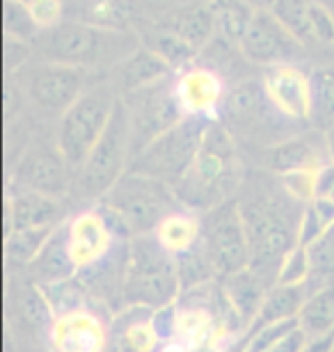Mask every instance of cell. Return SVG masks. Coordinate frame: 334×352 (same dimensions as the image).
Here are the masks:
<instances>
[{
    "mask_svg": "<svg viewBox=\"0 0 334 352\" xmlns=\"http://www.w3.org/2000/svg\"><path fill=\"white\" fill-rule=\"evenodd\" d=\"M129 241L131 238H126L115 227V222L110 220L101 204L83 206L81 210L71 213L65 222V245L76 277L103 265Z\"/></svg>",
    "mask_w": 334,
    "mask_h": 352,
    "instance_id": "7c38bea8",
    "label": "cell"
},
{
    "mask_svg": "<svg viewBox=\"0 0 334 352\" xmlns=\"http://www.w3.org/2000/svg\"><path fill=\"white\" fill-rule=\"evenodd\" d=\"M112 316L96 305L55 314L48 329V352H110Z\"/></svg>",
    "mask_w": 334,
    "mask_h": 352,
    "instance_id": "2e32d148",
    "label": "cell"
},
{
    "mask_svg": "<svg viewBox=\"0 0 334 352\" xmlns=\"http://www.w3.org/2000/svg\"><path fill=\"white\" fill-rule=\"evenodd\" d=\"M304 300H307V286L275 284L268 291L257 318H254V322L247 329H261L266 325H273V322H284V320L298 318Z\"/></svg>",
    "mask_w": 334,
    "mask_h": 352,
    "instance_id": "4316f807",
    "label": "cell"
},
{
    "mask_svg": "<svg viewBox=\"0 0 334 352\" xmlns=\"http://www.w3.org/2000/svg\"><path fill=\"white\" fill-rule=\"evenodd\" d=\"M325 138H328V146H330V156H332V160H334V126L332 129L325 133Z\"/></svg>",
    "mask_w": 334,
    "mask_h": 352,
    "instance_id": "bcb514c9",
    "label": "cell"
},
{
    "mask_svg": "<svg viewBox=\"0 0 334 352\" xmlns=\"http://www.w3.org/2000/svg\"><path fill=\"white\" fill-rule=\"evenodd\" d=\"M108 78L110 74L37 60L17 72V89L28 110H32V117L37 115L44 124H58V119L85 91Z\"/></svg>",
    "mask_w": 334,
    "mask_h": 352,
    "instance_id": "5b68a950",
    "label": "cell"
},
{
    "mask_svg": "<svg viewBox=\"0 0 334 352\" xmlns=\"http://www.w3.org/2000/svg\"><path fill=\"white\" fill-rule=\"evenodd\" d=\"M133 160V138H131V117L124 98H119L108 129L92 149L83 167L74 174L71 188V204H98L110 192L112 186L129 172Z\"/></svg>",
    "mask_w": 334,
    "mask_h": 352,
    "instance_id": "8992f818",
    "label": "cell"
},
{
    "mask_svg": "<svg viewBox=\"0 0 334 352\" xmlns=\"http://www.w3.org/2000/svg\"><path fill=\"white\" fill-rule=\"evenodd\" d=\"M65 222L53 231V236L48 238V243L41 248L39 254L32 258V263L23 267L28 272V277L41 288L58 286L62 281H69L76 277V270H74V265H71V258L67 254V245H65Z\"/></svg>",
    "mask_w": 334,
    "mask_h": 352,
    "instance_id": "d4e9b609",
    "label": "cell"
},
{
    "mask_svg": "<svg viewBox=\"0 0 334 352\" xmlns=\"http://www.w3.org/2000/svg\"><path fill=\"white\" fill-rule=\"evenodd\" d=\"M211 124L213 122L195 117L181 119L179 124L165 131L160 138H156L145 151H140L131 160L129 172L152 176V179H158L174 188L186 176L200 153L202 140Z\"/></svg>",
    "mask_w": 334,
    "mask_h": 352,
    "instance_id": "30bf717a",
    "label": "cell"
},
{
    "mask_svg": "<svg viewBox=\"0 0 334 352\" xmlns=\"http://www.w3.org/2000/svg\"><path fill=\"white\" fill-rule=\"evenodd\" d=\"M3 23H5V34H12V37L23 41H32L41 32L30 7H28V3H21V0H5Z\"/></svg>",
    "mask_w": 334,
    "mask_h": 352,
    "instance_id": "e575fe53",
    "label": "cell"
},
{
    "mask_svg": "<svg viewBox=\"0 0 334 352\" xmlns=\"http://www.w3.org/2000/svg\"><path fill=\"white\" fill-rule=\"evenodd\" d=\"M222 286H225L227 298L231 302V307L236 309V314L240 316V320L250 327L254 318H257L261 305H264L270 286L257 272L250 270V267L222 279Z\"/></svg>",
    "mask_w": 334,
    "mask_h": 352,
    "instance_id": "484cf974",
    "label": "cell"
},
{
    "mask_svg": "<svg viewBox=\"0 0 334 352\" xmlns=\"http://www.w3.org/2000/svg\"><path fill=\"white\" fill-rule=\"evenodd\" d=\"M238 51L254 65H298L304 60V44L270 10H257L238 41Z\"/></svg>",
    "mask_w": 334,
    "mask_h": 352,
    "instance_id": "e0dca14e",
    "label": "cell"
},
{
    "mask_svg": "<svg viewBox=\"0 0 334 352\" xmlns=\"http://www.w3.org/2000/svg\"><path fill=\"white\" fill-rule=\"evenodd\" d=\"M53 229H32V231H19V234H7V258L17 267H28L32 258L39 254L41 248L53 236Z\"/></svg>",
    "mask_w": 334,
    "mask_h": 352,
    "instance_id": "836d02e7",
    "label": "cell"
},
{
    "mask_svg": "<svg viewBox=\"0 0 334 352\" xmlns=\"http://www.w3.org/2000/svg\"><path fill=\"white\" fill-rule=\"evenodd\" d=\"M311 274V256L309 248L295 245L293 250L284 256V261L277 272V284L282 286H304Z\"/></svg>",
    "mask_w": 334,
    "mask_h": 352,
    "instance_id": "d590c367",
    "label": "cell"
},
{
    "mask_svg": "<svg viewBox=\"0 0 334 352\" xmlns=\"http://www.w3.org/2000/svg\"><path fill=\"white\" fill-rule=\"evenodd\" d=\"M227 91L229 85L222 72L211 65L193 62L174 74V98L183 117L218 122Z\"/></svg>",
    "mask_w": 334,
    "mask_h": 352,
    "instance_id": "d6986e66",
    "label": "cell"
},
{
    "mask_svg": "<svg viewBox=\"0 0 334 352\" xmlns=\"http://www.w3.org/2000/svg\"><path fill=\"white\" fill-rule=\"evenodd\" d=\"M250 245V270L273 288L284 256L298 245V224L304 206L286 195L280 176L266 170H247L236 195Z\"/></svg>",
    "mask_w": 334,
    "mask_h": 352,
    "instance_id": "6da1fadb",
    "label": "cell"
},
{
    "mask_svg": "<svg viewBox=\"0 0 334 352\" xmlns=\"http://www.w3.org/2000/svg\"><path fill=\"white\" fill-rule=\"evenodd\" d=\"M30 44L41 62L108 74L138 51L142 39L133 30H110L65 19L62 23L41 30Z\"/></svg>",
    "mask_w": 334,
    "mask_h": 352,
    "instance_id": "3957f363",
    "label": "cell"
},
{
    "mask_svg": "<svg viewBox=\"0 0 334 352\" xmlns=\"http://www.w3.org/2000/svg\"><path fill=\"white\" fill-rule=\"evenodd\" d=\"M245 172V158L238 142L222 124L213 122L190 170L172 190L181 206L204 215L236 199Z\"/></svg>",
    "mask_w": 334,
    "mask_h": 352,
    "instance_id": "7a4b0ae2",
    "label": "cell"
},
{
    "mask_svg": "<svg viewBox=\"0 0 334 352\" xmlns=\"http://www.w3.org/2000/svg\"><path fill=\"white\" fill-rule=\"evenodd\" d=\"M330 229V224L325 222V217L318 213L314 204H307L302 210L300 224H298V245L302 248H311L325 231Z\"/></svg>",
    "mask_w": 334,
    "mask_h": 352,
    "instance_id": "f35d334b",
    "label": "cell"
},
{
    "mask_svg": "<svg viewBox=\"0 0 334 352\" xmlns=\"http://www.w3.org/2000/svg\"><path fill=\"white\" fill-rule=\"evenodd\" d=\"M282 188L286 190V195L293 197L295 201H300L302 206H307L316 199V188H318V170H300L280 176Z\"/></svg>",
    "mask_w": 334,
    "mask_h": 352,
    "instance_id": "74e56055",
    "label": "cell"
},
{
    "mask_svg": "<svg viewBox=\"0 0 334 352\" xmlns=\"http://www.w3.org/2000/svg\"><path fill=\"white\" fill-rule=\"evenodd\" d=\"M245 160H252L254 167L270 174L284 176L300 170H323L325 165L334 163L330 156L328 138L321 131H304L300 135L282 140L273 146L257 151H245Z\"/></svg>",
    "mask_w": 334,
    "mask_h": 352,
    "instance_id": "ac0fdd59",
    "label": "cell"
},
{
    "mask_svg": "<svg viewBox=\"0 0 334 352\" xmlns=\"http://www.w3.org/2000/svg\"><path fill=\"white\" fill-rule=\"evenodd\" d=\"M332 352H334V348H332Z\"/></svg>",
    "mask_w": 334,
    "mask_h": 352,
    "instance_id": "c3c4849f",
    "label": "cell"
},
{
    "mask_svg": "<svg viewBox=\"0 0 334 352\" xmlns=\"http://www.w3.org/2000/svg\"><path fill=\"white\" fill-rule=\"evenodd\" d=\"M298 325L309 336V341L334 334V286L307 295L298 314Z\"/></svg>",
    "mask_w": 334,
    "mask_h": 352,
    "instance_id": "83f0119b",
    "label": "cell"
},
{
    "mask_svg": "<svg viewBox=\"0 0 334 352\" xmlns=\"http://www.w3.org/2000/svg\"><path fill=\"white\" fill-rule=\"evenodd\" d=\"M307 343H309V336L302 332L300 325H298L295 329H291L289 334H284L280 341L273 343V346L264 352H302L307 348Z\"/></svg>",
    "mask_w": 334,
    "mask_h": 352,
    "instance_id": "b9f144b4",
    "label": "cell"
},
{
    "mask_svg": "<svg viewBox=\"0 0 334 352\" xmlns=\"http://www.w3.org/2000/svg\"><path fill=\"white\" fill-rule=\"evenodd\" d=\"M140 39H142V46H147L149 51H154L158 58L165 60L174 72L193 65L197 58L195 48H190L186 41L179 39L174 32H169L160 25L154 28V30H147Z\"/></svg>",
    "mask_w": 334,
    "mask_h": 352,
    "instance_id": "f546056e",
    "label": "cell"
},
{
    "mask_svg": "<svg viewBox=\"0 0 334 352\" xmlns=\"http://www.w3.org/2000/svg\"><path fill=\"white\" fill-rule=\"evenodd\" d=\"M65 16H69V21L110 28V30H129L126 28L129 19L119 0H67Z\"/></svg>",
    "mask_w": 334,
    "mask_h": 352,
    "instance_id": "f1b7e54d",
    "label": "cell"
},
{
    "mask_svg": "<svg viewBox=\"0 0 334 352\" xmlns=\"http://www.w3.org/2000/svg\"><path fill=\"white\" fill-rule=\"evenodd\" d=\"M21 3H30V0H21Z\"/></svg>",
    "mask_w": 334,
    "mask_h": 352,
    "instance_id": "7dc6e473",
    "label": "cell"
},
{
    "mask_svg": "<svg viewBox=\"0 0 334 352\" xmlns=\"http://www.w3.org/2000/svg\"><path fill=\"white\" fill-rule=\"evenodd\" d=\"M218 122L231 133L243 153L266 149L304 133V126L286 122L270 105L261 78H243L229 85Z\"/></svg>",
    "mask_w": 334,
    "mask_h": 352,
    "instance_id": "277c9868",
    "label": "cell"
},
{
    "mask_svg": "<svg viewBox=\"0 0 334 352\" xmlns=\"http://www.w3.org/2000/svg\"><path fill=\"white\" fill-rule=\"evenodd\" d=\"M202 248L220 281L250 267V245L236 199L202 215Z\"/></svg>",
    "mask_w": 334,
    "mask_h": 352,
    "instance_id": "4fadbf2b",
    "label": "cell"
},
{
    "mask_svg": "<svg viewBox=\"0 0 334 352\" xmlns=\"http://www.w3.org/2000/svg\"><path fill=\"white\" fill-rule=\"evenodd\" d=\"M181 295L176 261L156 243L154 234L133 238L122 286V307H145L158 311Z\"/></svg>",
    "mask_w": 334,
    "mask_h": 352,
    "instance_id": "ba28073f",
    "label": "cell"
},
{
    "mask_svg": "<svg viewBox=\"0 0 334 352\" xmlns=\"http://www.w3.org/2000/svg\"><path fill=\"white\" fill-rule=\"evenodd\" d=\"M154 238L174 261L186 256L202 243V213H195L186 206L174 208L156 227Z\"/></svg>",
    "mask_w": 334,
    "mask_h": 352,
    "instance_id": "603a6c76",
    "label": "cell"
},
{
    "mask_svg": "<svg viewBox=\"0 0 334 352\" xmlns=\"http://www.w3.org/2000/svg\"><path fill=\"white\" fill-rule=\"evenodd\" d=\"M65 3H67V0H65Z\"/></svg>",
    "mask_w": 334,
    "mask_h": 352,
    "instance_id": "681fc988",
    "label": "cell"
},
{
    "mask_svg": "<svg viewBox=\"0 0 334 352\" xmlns=\"http://www.w3.org/2000/svg\"><path fill=\"white\" fill-rule=\"evenodd\" d=\"M316 197H325V199H332L334 201V163L325 165L323 170H318Z\"/></svg>",
    "mask_w": 334,
    "mask_h": 352,
    "instance_id": "7bdbcfd3",
    "label": "cell"
},
{
    "mask_svg": "<svg viewBox=\"0 0 334 352\" xmlns=\"http://www.w3.org/2000/svg\"><path fill=\"white\" fill-rule=\"evenodd\" d=\"M119 98L122 96H119L117 87L108 78L94 87H90L58 119V124H55V140H58L62 156H65L74 174L81 170L92 149H94L105 129H108Z\"/></svg>",
    "mask_w": 334,
    "mask_h": 352,
    "instance_id": "9c48e42d",
    "label": "cell"
},
{
    "mask_svg": "<svg viewBox=\"0 0 334 352\" xmlns=\"http://www.w3.org/2000/svg\"><path fill=\"white\" fill-rule=\"evenodd\" d=\"M266 96L270 105L291 124L311 126L314 115V89H311V74L300 65H275L268 67L264 76Z\"/></svg>",
    "mask_w": 334,
    "mask_h": 352,
    "instance_id": "ffe728a7",
    "label": "cell"
},
{
    "mask_svg": "<svg viewBox=\"0 0 334 352\" xmlns=\"http://www.w3.org/2000/svg\"><path fill=\"white\" fill-rule=\"evenodd\" d=\"M174 74L152 87L122 96L131 117L133 158L140 151H145L156 138H160L163 133L176 126L181 119H186L181 115L179 103L174 98Z\"/></svg>",
    "mask_w": 334,
    "mask_h": 352,
    "instance_id": "5bb4252c",
    "label": "cell"
},
{
    "mask_svg": "<svg viewBox=\"0 0 334 352\" xmlns=\"http://www.w3.org/2000/svg\"><path fill=\"white\" fill-rule=\"evenodd\" d=\"M32 44L30 41L17 39L12 34H5V69L7 74L12 72H21L25 65H30L32 58Z\"/></svg>",
    "mask_w": 334,
    "mask_h": 352,
    "instance_id": "60d3db41",
    "label": "cell"
},
{
    "mask_svg": "<svg viewBox=\"0 0 334 352\" xmlns=\"http://www.w3.org/2000/svg\"><path fill=\"white\" fill-rule=\"evenodd\" d=\"M311 0H275L273 12L304 46L314 44V28H311V12H309Z\"/></svg>",
    "mask_w": 334,
    "mask_h": 352,
    "instance_id": "d6a6232c",
    "label": "cell"
},
{
    "mask_svg": "<svg viewBox=\"0 0 334 352\" xmlns=\"http://www.w3.org/2000/svg\"><path fill=\"white\" fill-rule=\"evenodd\" d=\"M10 188L32 190V192L69 201L71 188H74V170L62 156L55 140V129L51 131L48 124L39 126L30 144L14 163Z\"/></svg>",
    "mask_w": 334,
    "mask_h": 352,
    "instance_id": "8fae6325",
    "label": "cell"
},
{
    "mask_svg": "<svg viewBox=\"0 0 334 352\" xmlns=\"http://www.w3.org/2000/svg\"><path fill=\"white\" fill-rule=\"evenodd\" d=\"M17 352H19V350H17Z\"/></svg>",
    "mask_w": 334,
    "mask_h": 352,
    "instance_id": "f907efd6",
    "label": "cell"
},
{
    "mask_svg": "<svg viewBox=\"0 0 334 352\" xmlns=\"http://www.w3.org/2000/svg\"><path fill=\"white\" fill-rule=\"evenodd\" d=\"M156 352H190L181 341L176 339H167V341H160V346L156 348Z\"/></svg>",
    "mask_w": 334,
    "mask_h": 352,
    "instance_id": "f6af8a7d",
    "label": "cell"
},
{
    "mask_svg": "<svg viewBox=\"0 0 334 352\" xmlns=\"http://www.w3.org/2000/svg\"><path fill=\"white\" fill-rule=\"evenodd\" d=\"M71 201L32 192L23 188H10L7 195V234L32 229H53L69 220Z\"/></svg>",
    "mask_w": 334,
    "mask_h": 352,
    "instance_id": "44dd1931",
    "label": "cell"
},
{
    "mask_svg": "<svg viewBox=\"0 0 334 352\" xmlns=\"http://www.w3.org/2000/svg\"><path fill=\"white\" fill-rule=\"evenodd\" d=\"M309 74H311V89H314L311 126H314V131L328 133L334 126V65L318 67Z\"/></svg>",
    "mask_w": 334,
    "mask_h": 352,
    "instance_id": "4dcf8cb0",
    "label": "cell"
},
{
    "mask_svg": "<svg viewBox=\"0 0 334 352\" xmlns=\"http://www.w3.org/2000/svg\"><path fill=\"white\" fill-rule=\"evenodd\" d=\"M98 204L131 241L154 234L163 217L181 206L167 183L135 172H126Z\"/></svg>",
    "mask_w": 334,
    "mask_h": 352,
    "instance_id": "52a82bcc",
    "label": "cell"
},
{
    "mask_svg": "<svg viewBox=\"0 0 334 352\" xmlns=\"http://www.w3.org/2000/svg\"><path fill=\"white\" fill-rule=\"evenodd\" d=\"M334 348V334L330 336H323V339H314L307 343V348H304L302 352H332Z\"/></svg>",
    "mask_w": 334,
    "mask_h": 352,
    "instance_id": "ee69618b",
    "label": "cell"
},
{
    "mask_svg": "<svg viewBox=\"0 0 334 352\" xmlns=\"http://www.w3.org/2000/svg\"><path fill=\"white\" fill-rule=\"evenodd\" d=\"M28 7H30L39 30H48L65 21V0H30Z\"/></svg>",
    "mask_w": 334,
    "mask_h": 352,
    "instance_id": "ab89813d",
    "label": "cell"
},
{
    "mask_svg": "<svg viewBox=\"0 0 334 352\" xmlns=\"http://www.w3.org/2000/svg\"><path fill=\"white\" fill-rule=\"evenodd\" d=\"M160 28L174 32L176 37L183 39L195 51H202L216 34L218 14L206 3H188L169 12Z\"/></svg>",
    "mask_w": 334,
    "mask_h": 352,
    "instance_id": "cb8c5ba5",
    "label": "cell"
},
{
    "mask_svg": "<svg viewBox=\"0 0 334 352\" xmlns=\"http://www.w3.org/2000/svg\"><path fill=\"white\" fill-rule=\"evenodd\" d=\"M254 16V12L250 7H245L243 3H227L222 5V10L218 14V28L222 30V34L227 39H233L238 44L240 37L245 34L247 25Z\"/></svg>",
    "mask_w": 334,
    "mask_h": 352,
    "instance_id": "8d00e7d4",
    "label": "cell"
},
{
    "mask_svg": "<svg viewBox=\"0 0 334 352\" xmlns=\"http://www.w3.org/2000/svg\"><path fill=\"white\" fill-rule=\"evenodd\" d=\"M311 256V274L307 286V295L321 288L334 286V224L309 248Z\"/></svg>",
    "mask_w": 334,
    "mask_h": 352,
    "instance_id": "1f68e13d",
    "label": "cell"
},
{
    "mask_svg": "<svg viewBox=\"0 0 334 352\" xmlns=\"http://www.w3.org/2000/svg\"><path fill=\"white\" fill-rule=\"evenodd\" d=\"M7 311H10V327L17 334L19 348L41 346L46 350L48 329L53 325L55 309L51 300L46 298L44 288L37 286L28 277L23 267H19V274L10 277L7 288ZM48 352V350H46Z\"/></svg>",
    "mask_w": 334,
    "mask_h": 352,
    "instance_id": "9a60e30c",
    "label": "cell"
},
{
    "mask_svg": "<svg viewBox=\"0 0 334 352\" xmlns=\"http://www.w3.org/2000/svg\"><path fill=\"white\" fill-rule=\"evenodd\" d=\"M172 74L174 69L165 60L158 58L154 51H149L147 46H140L129 60H124L122 65L112 69L110 80L117 87L119 96H126L145 87H152L156 82L169 78Z\"/></svg>",
    "mask_w": 334,
    "mask_h": 352,
    "instance_id": "7402d4cb",
    "label": "cell"
}]
</instances>
